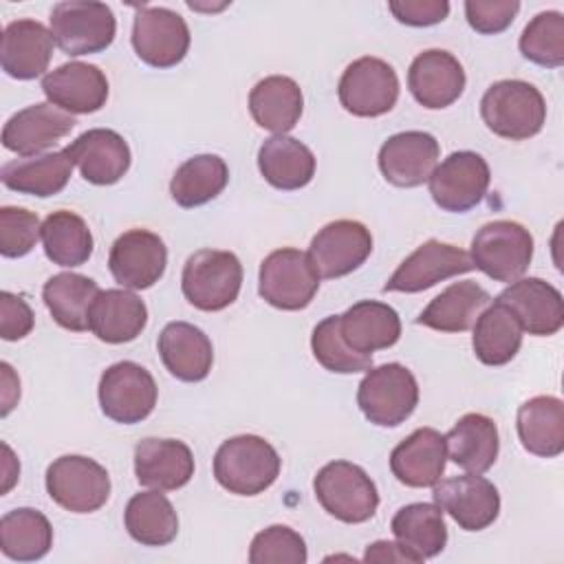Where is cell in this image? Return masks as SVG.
Returning <instances> with one entry per match:
<instances>
[{"label":"cell","instance_id":"obj_4","mask_svg":"<svg viewBox=\"0 0 564 564\" xmlns=\"http://www.w3.org/2000/svg\"><path fill=\"white\" fill-rule=\"evenodd\" d=\"M313 491L324 511L346 524L370 520L379 507L375 480L350 460L326 463L313 480Z\"/></svg>","mask_w":564,"mask_h":564},{"label":"cell","instance_id":"obj_17","mask_svg":"<svg viewBox=\"0 0 564 564\" xmlns=\"http://www.w3.org/2000/svg\"><path fill=\"white\" fill-rule=\"evenodd\" d=\"M434 505L452 516L465 531H482L500 513V494L496 485L480 474H465L434 485Z\"/></svg>","mask_w":564,"mask_h":564},{"label":"cell","instance_id":"obj_49","mask_svg":"<svg viewBox=\"0 0 564 564\" xmlns=\"http://www.w3.org/2000/svg\"><path fill=\"white\" fill-rule=\"evenodd\" d=\"M390 13L408 26H432L447 18V0H392L388 2Z\"/></svg>","mask_w":564,"mask_h":564},{"label":"cell","instance_id":"obj_44","mask_svg":"<svg viewBox=\"0 0 564 564\" xmlns=\"http://www.w3.org/2000/svg\"><path fill=\"white\" fill-rule=\"evenodd\" d=\"M311 348L317 364L337 375H352L372 368L370 355H359L350 350L341 339L339 315H328L313 328Z\"/></svg>","mask_w":564,"mask_h":564},{"label":"cell","instance_id":"obj_34","mask_svg":"<svg viewBox=\"0 0 564 564\" xmlns=\"http://www.w3.org/2000/svg\"><path fill=\"white\" fill-rule=\"evenodd\" d=\"M447 456L467 474H485L498 458L500 438L494 419L469 412L445 434Z\"/></svg>","mask_w":564,"mask_h":564},{"label":"cell","instance_id":"obj_26","mask_svg":"<svg viewBox=\"0 0 564 564\" xmlns=\"http://www.w3.org/2000/svg\"><path fill=\"white\" fill-rule=\"evenodd\" d=\"M447 463L445 436L434 427H419L390 454V469L405 487H434Z\"/></svg>","mask_w":564,"mask_h":564},{"label":"cell","instance_id":"obj_47","mask_svg":"<svg viewBox=\"0 0 564 564\" xmlns=\"http://www.w3.org/2000/svg\"><path fill=\"white\" fill-rule=\"evenodd\" d=\"M520 11L518 0H467L465 15L474 31L482 35L502 33Z\"/></svg>","mask_w":564,"mask_h":564},{"label":"cell","instance_id":"obj_41","mask_svg":"<svg viewBox=\"0 0 564 564\" xmlns=\"http://www.w3.org/2000/svg\"><path fill=\"white\" fill-rule=\"evenodd\" d=\"M229 181V167L218 154H196L183 161L172 181L170 194L178 207L192 209L216 198Z\"/></svg>","mask_w":564,"mask_h":564},{"label":"cell","instance_id":"obj_20","mask_svg":"<svg viewBox=\"0 0 564 564\" xmlns=\"http://www.w3.org/2000/svg\"><path fill=\"white\" fill-rule=\"evenodd\" d=\"M520 322L522 330L535 337H551L564 326L562 293L542 278H520L498 297Z\"/></svg>","mask_w":564,"mask_h":564},{"label":"cell","instance_id":"obj_1","mask_svg":"<svg viewBox=\"0 0 564 564\" xmlns=\"http://www.w3.org/2000/svg\"><path fill=\"white\" fill-rule=\"evenodd\" d=\"M275 447L256 434L227 438L214 456L216 482L236 496H258L280 476Z\"/></svg>","mask_w":564,"mask_h":564},{"label":"cell","instance_id":"obj_30","mask_svg":"<svg viewBox=\"0 0 564 564\" xmlns=\"http://www.w3.org/2000/svg\"><path fill=\"white\" fill-rule=\"evenodd\" d=\"M73 159L68 150L46 152L37 156H22L13 159L2 165L0 178L4 187L18 192V194H31V196H55L59 194L70 174H73Z\"/></svg>","mask_w":564,"mask_h":564},{"label":"cell","instance_id":"obj_15","mask_svg":"<svg viewBox=\"0 0 564 564\" xmlns=\"http://www.w3.org/2000/svg\"><path fill=\"white\" fill-rule=\"evenodd\" d=\"M167 267L163 238L148 229H128L110 247L108 269L123 289L143 291L156 284Z\"/></svg>","mask_w":564,"mask_h":564},{"label":"cell","instance_id":"obj_31","mask_svg":"<svg viewBox=\"0 0 564 564\" xmlns=\"http://www.w3.org/2000/svg\"><path fill=\"white\" fill-rule=\"evenodd\" d=\"M258 170L269 185L293 192L313 181L315 154L289 134H273L258 150Z\"/></svg>","mask_w":564,"mask_h":564},{"label":"cell","instance_id":"obj_32","mask_svg":"<svg viewBox=\"0 0 564 564\" xmlns=\"http://www.w3.org/2000/svg\"><path fill=\"white\" fill-rule=\"evenodd\" d=\"M489 304L491 295L474 280L452 282L419 313L416 324L441 333H463Z\"/></svg>","mask_w":564,"mask_h":564},{"label":"cell","instance_id":"obj_40","mask_svg":"<svg viewBox=\"0 0 564 564\" xmlns=\"http://www.w3.org/2000/svg\"><path fill=\"white\" fill-rule=\"evenodd\" d=\"M53 546L48 518L31 507L7 511L0 520V551L15 562L42 560Z\"/></svg>","mask_w":564,"mask_h":564},{"label":"cell","instance_id":"obj_5","mask_svg":"<svg viewBox=\"0 0 564 564\" xmlns=\"http://www.w3.org/2000/svg\"><path fill=\"white\" fill-rule=\"evenodd\" d=\"M419 403V383L403 364H383L366 370L357 388V405L379 427H397L412 416Z\"/></svg>","mask_w":564,"mask_h":564},{"label":"cell","instance_id":"obj_45","mask_svg":"<svg viewBox=\"0 0 564 564\" xmlns=\"http://www.w3.org/2000/svg\"><path fill=\"white\" fill-rule=\"evenodd\" d=\"M308 560L304 538L286 524H271L256 533L249 546L251 564H304Z\"/></svg>","mask_w":564,"mask_h":564},{"label":"cell","instance_id":"obj_22","mask_svg":"<svg viewBox=\"0 0 564 564\" xmlns=\"http://www.w3.org/2000/svg\"><path fill=\"white\" fill-rule=\"evenodd\" d=\"M408 88L423 108L441 110L463 95L465 70L449 51L427 48L412 59Z\"/></svg>","mask_w":564,"mask_h":564},{"label":"cell","instance_id":"obj_25","mask_svg":"<svg viewBox=\"0 0 564 564\" xmlns=\"http://www.w3.org/2000/svg\"><path fill=\"white\" fill-rule=\"evenodd\" d=\"M53 35L42 22L22 18L13 20L2 31L0 64L13 79H35L44 75L53 57Z\"/></svg>","mask_w":564,"mask_h":564},{"label":"cell","instance_id":"obj_23","mask_svg":"<svg viewBox=\"0 0 564 564\" xmlns=\"http://www.w3.org/2000/svg\"><path fill=\"white\" fill-rule=\"evenodd\" d=\"M134 476L143 487L181 489L194 476V454L176 438H141L134 445Z\"/></svg>","mask_w":564,"mask_h":564},{"label":"cell","instance_id":"obj_14","mask_svg":"<svg viewBox=\"0 0 564 564\" xmlns=\"http://www.w3.org/2000/svg\"><path fill=\"white\" fill-rule=\"evenodd\" d=\"M471 269H474V262L467 251H463L456 245L430 238L423 245H419L397 267V271L383 284V291L419 293V291L432 289L443 280L467 273Z\"/></svg>","mask_w":564,"mask_h":564},{"label":"cell","instance_id":"obj_29","mask_svg":"<svg viewBox=\"0 0 564 564\" xmlns=\"http://www.w3.org/2000/svg\"><path fill=\"white\" fill-rule=\"evenodd\" d=\"M148 324V308L128 289L99 291L90 306V330L106 344H126L141 335Z\"/></svg>","mask_w":564,"mask_h":564},{"label":"cell","instance_id":"obj_7","mask_svg":"<svg viewBox=\"0 0 564 564\" xmlns=\"http://www.w3.org/2000/svg\"><path fill=\"white\" fill-rule=\"evenodd\" d=\"M117 33V20L108 4L93 0H66L51 9V35L70 57L106 51Z\"/></svg>","mask_w":564,"mask_h":564},{"label":"cell","instance_id":"obj_2","mask_svg":"<svg viewBox=\"0 0 564 564\" xmlns=\"http://www.w3.org/2000/svg\"><path fill=\"white\" fill-rule=\"evenodd\" d=\"M485 126L511 141L535 137L546 121V101L542 93L522 79L494 82L480 99Z\"/></svg>","mask_w":564,"mask_h":564},{"label":"cell","instance_id":"obj_9","mask_svg":"<svg viewBox=\"0 0 564 564\" xmlns=\"http://www.w3.org/2000/svg\"><path fill=\"white\" fill-rule=\"evenodd\" d=\"M46 491L53 502L70 513H93L110 498V476L97 460L66 454L48 465Z\"/></svg>","mask_w":564,"mask_h":564},{"label":"cell","instance_id":"obj_39","mask_svg":"<svg viewBox=\"0 0 564 564\" xmlns=\"http://www.w3.org/2000/svg\"><path fill=\"white\" fill-rule=\"evenodd\" d=\"M123 524L130 538L143 546H165L178 533V516L159 489L134 494L126 505Z\"/></svg>","mask_w":564,"mask_h":564},{"label":"cell","instance_id":"obj_33","mask_svg":"<svg viewBox=\"0 0 564 564\" xmlns=\"http://www.w3.org/2000/svg\"><path fill=\"white\" fill-rule=\"evenodd\" d=\"M518 436L529 454L555 458L564 452V403L557 397L540 394L524 401L516 416Z\"/></svg>","mask_w":564,"mask_h":564},{"label":"cell","instance_id":"obj_12","mask_svg":"<svg viewBox=\"0 0 564 564\" xmlns=\"http://www.w3.org/2000/svg\"><path fill=\"white\" fill-rule=\"evenodd\" d=\"M187 22L167 7H139L132 24V48L152 68H172L189 51Z\"/></svg>","mask_w":564,"mask_h":564},{"label":"cell","instance_id":"obj_6","mask_svg":"<svg viewBox=\"0 0 564 564\" xmlns=\"http://www.w3.org/2000/svg\"><path fill=\"white\" fill-rule=\"evenodd\" d=\"M474 269L496 282H516L533 258V236L516 220H491L471 240Z\"/></svg>","mask_w":564,"mask_h":564},{"label":"cell","instance_id":"obj_46","mask_svg":"<svg viewBox=\"0 0 564 564\" xmlns=\"http://www.w3.org/2000/svg\"><path fill=\"white\" fill-rule=\"evenodd\" d=\"M42 238V225L37 216L24 207L0 209V253L4 258L26 256Z\"/></svg>","mask_w":564,"mask_h":564},{"label":"cell","instance_id":"obj_50","mask_svg":"<svg viewBox=\"0 0 564 564\" xmlns=\"http://www.w3.org/2000/svg\"><path fill=\"white\" fill-rule=\"evenodd\" d=\"M364 562H408L414 564L412 555L399 544V542H390V540H377L372 544H368Z\"/></svg>","mask_w":564,"mask_h":564},{"label":"cell","instance_id":"obj_37","mask_svg":"<svg viewBox=\"0 0 564 564\" xmlns=\"http://www.w3.org/2000/svg\"><path fill=\"white\" fill-rule=\"evenodd\" d=\"M397 542L412 555L414 564L438 555L447 544V527L443 511L430 502H412L401 507L390 522Z\"/></svg>","mask_w":564,"mask_h":564},{"label":"cell","instance_id":"obj_16","mask_svg":"<svg viewBox=\"0 0 564 564\" xmlns=\"http://www.w3.org/2000/svg\"><path fill=\"white\" fill-rule=\"evenodd\" d=\"M372 251L370 229L359 220L339 218L324 225L311 240L308 258L319 278H344L359 269Z\"/></svg>","mask_w":564,"mask_h":564},{"label":"cell","instance_id":"obj_38","mask_svg":"<svg viewBox=\"0 0 564 564\" xmlns=\"http://www.w3.org/2000/svg\"><path fill=\"white\" fill-rule=\"evenodd\" d=\"M522 333L516 315L502 302L494 300L474 322L471 346L485 366H505L518 355Z\"/></svg>","mask_w":564,"mask_h":564},{"label":"cell","instance_id":"obj_43","mask_svg":"<svg viewBox=\"0 0 564 564\" xmlns=\"http://www.w3.org/2000/svg\"><path fill=\"white\" fill-rule=\"evenodd\" d=\"M520 53L546 68H560L564 64V15L560 11L538 13L520 35Z\"/></svg>","mask_w":564,"mask_h":564},{"label":"cell","instance_id":"obj_27","mask_svg":"<svg viewBox=\"0 0 564 564\" xmlns=\"http://www.w3.org/2000/svg\"><path fill=\"white\" fill-rule=\"evenodd\" d=\"M339 333L346 346L359 355L390 348L401 337L399 313L377 300H359L339 315Z\"/></svg>","mask_w":564,"mask_h":564},{"label":"cell","instance_id":"obj_24","mask_svg":"<svg viewBox=\"0 0 564 564\" xmlns=\"http://www.w3.org/2000/svg\"><path fill=\"white\" fill-rule=\"evenodd\" d=\"M79 174L93 185H115L130 167V148L126 139L108 128L82 132L68 148Z\"/></svg>","mask_w":564,"mask_h":564},{"label":"cell","instance_id":"obj_21","mask_svg":"<svg viewBox=\"0 0 564 564\" xmlns=\"http://www.w3.org/2000/svg\"><path fill=\"white\" fill-rule=\"evenodd\" d=\"M42 90L64 112L88 115L106 106L108 79L95 64L68 62L42 77Z\"/></svg>","mask_w":564,"mask_h":564},{"label":"cell","instance_id":"obj_36","mask_svg":"<svg viewBox=\"0 0 564 564\" xmlns=\"http://www.w3.org/2000/svg\"><path fill=\"white\" fill-rule=\"evenodd\" d=\"M99 291L93 278L64 271L44 282L42 300L62 328L82 333L90 328V306Z\"/></svg>","mask_w":564,"mask_h":564},{"label":"cell","instance_id":"obj_42","mask_svg":"<svg viewBox=\"0 0 564 564\" xmlns=\"http://www.w3.org/2000/svg\"><path fill=\"white\" fill-rule=\"evenodd\" d=\"M42 245L53 264L73 269L88 262L95 242L82 216L68 209H57L42 223Z\"/></svg>","mask_w":564,"mask_h":564},{"label":"cell","instance_id":"obj_35","mask_svg":"<svg viewBox=\"0 0 564 564\" xmlns=\"http://www.w3.org/2000/svg\"><path fill=\"white\" fill-rule=\"evenodd\" d=\"M304 97L295 79L286 75H269L249 93V112L253 121L275 134L293 130L302 117Z\"/></svg>","mask_w":564,"mask_h":564},{"label":"cell","instance_id":"obj_48","mask_svg":"<svg viewBox=\"0 0 564 564\" xmlns=\"http://www.w3.org/2000/svg\"><path fill=\"white\" fill-rule=\"evenodd\" d=\"M35 317L29 302L22 295L2 291L0 293V337L15 341L33 330Z\"/></svg>","mask_w":564,"mask_h":564},{"label":"cell","instance_id":"obj_19","mask_svg":"<svg viewBox=\"0 0 564 564\" xmlns=\"http://www.w3.org/2000/svg\"><path fill=\"white\" fill-rule=\"evenodd\" d=\"M75 123L73 115L51 101L33 104L9 117L2 128V145L20 156H37L70 134Z\"/></svg>","mask_w":564,"mask_h":564},{"label":"cell","instance_id":"obj_18","mask_svg":"<svg viewBox=\"0 0 564 564\" xmlns=\"http://www.w3.org/2000/svg\"><path fill=\"white\" fill-rule=\"evenodd\" d=\"M438 141L423 130H405L388 137L379 148V170L397 187L423 185L438 161Z\"/></svg>","mask_w":564,"mask_h":564},{"label":"cell","instance_id":"obj_10","mask_svg":"<svg viewBox=\"0 0 564 564\" xmlns=\"http://www.w3.org/2000/svg\"><path fill=\"white\" fill-rule=\"evenodd\" d=\"M97 394L101 412L110 421L134 425L152 414L159 388L150 370L141 364L117 361L104 370Z\"/></svg>","mask_w":564,"mask_h":564},{"label":"cell","instance_id":"obj_28","mask_svg":"<svg viewBox=\"0 0 564 564\" xmlns=\"http://www.w3.org/2000/svg\"><path fill=\"white\" fill-rule=\"evenodd\" d=\"M159 355L172 377L185 383L203 381L214 364L209 337L189 322H170L159 335Z\"/></svg>","mask_w":564,"mask_h":564},{"label":"cell","instance_id":"obj_3","mask_svg":"<svg viewBox=\"0 0 564 564\" xmlns=\"http://www.w3.org/2000/svg\"><path fill=\"white\" fill-rule=\"evenodd\" d=\"M242 286V264L236 253L198 249L183 264L181 289L198 311H223L236 302Z\"/></svg>","mask_w":564,"mask_h":564},{"label":"cell","instance_id":"obj_13","mask_svg":"<svg viewBox=\"0 0 564 564\" xmlns=\"http://www.w3.org/2000/svg\"><path fill=\"white\" fill-rule=\"evenodd\" d=\"M489 181L491 172L487 161L471 150L452 152L427 178L432 200L443 212L452 214H463L476 207L485 198Z\"/></svg>","mask_w":564,"mask_h":564},{"label":"cell","instance_id":"obj_11","mask_svg":"<svg viewBox=\"0 0 564 564\" xmlns=\"http://www.w3.org/2000/svg\"><path fill=\"white\" fill-rule=\"evenodd\" d=\"M339 104L355 117H379L394 108L399 99V77L379 57H359L346 66L337 86Z\"/></svg>","mask_w":564,"mask_h":564},{"label":"cell","instance_id":"obj_8","mask_svg":"<svg viewBox=\"0 0 564 564\" xmlns=\"http://www.w3.org/2000/svg\"><path fill=\"white\" fill-rule=\"evenodd\" d=\"M319 289V273L313 267L308 253L282 247L271 251L258 275L260 297L280 311L306 308Z\"/></svg>","mask_w":564,"mask_h":564}]
</instances>
